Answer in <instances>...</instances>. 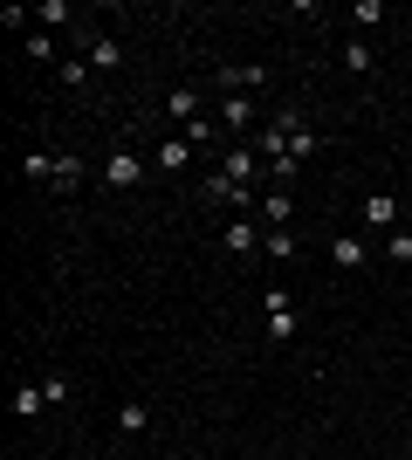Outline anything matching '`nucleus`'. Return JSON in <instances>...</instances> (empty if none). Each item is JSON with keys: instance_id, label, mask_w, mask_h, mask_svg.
<instances>
[{"instance_id": "obj_25", "label": "nucleus", "mask_w": 412, "mask_h": 460, "mask_svg": "<svg viewBox=\"0 0 412 460\" xmlns=\"http://www.w3.org/2000/svg\"><path fill=\"white\" fill-rule=\"evenodd\" d=\"M186 137H193V145H214L220 124H214V117H199V124H186Z\"/></svg>"}, {"instance_id": "obj_7", "label": "nucleus", "mask_w": 412, "mask_h": 460, "mask_svg": "<svg viewBox=\"0 0 412 460\" xmlns=\"http://www.w3.org/2000/svg\"><path fill=\"white\" fill-rule=\"evenodd\" d=\"M220 131H255V96H227L220 90Z\"/></svg>"}, {"instance_id": "obj_26", "label": "nucleus", "mask_w": 412, "mask_h": 460, "mask_svg": "<svg viewBox=\"0 0 412 460\" xmlns=\"http://www.w3.org/2000/svg\"><path fill=\"white\" fill-rule=\"evenodd\" d=\"M83 460H97V454H83Z\"/></svg>"}, {"instance_id": "obj_19", "label": "nucleus", "mask_w": 412, "mask_h": 460, "mask_svg": "<svg viewBox=\"0 0 412 460\" xmlns=\"http://www.w3.org/2000/svg\"><path fill=\"white\" fill-rule=\"evenodd\" d=\"M21 172H28V179H56V158H48V152H28V158H21Z\"/></svg>"}, {"instance_id": "obj_13", "label": "nucleus", "mask_w": 412, "mask_h": 460, "mask_svg": "<svg viewBox=\"0 0 412 460\" xmlns=\"http://www.w3.org/2000/svg\"><path fill=\"white\" fill-rule=\"evenodd\" d=\"M48 412V392L41 385H14V420H41Z\"/></svg>"}, {"instance_id": "obj_14", "label": "nucleus", "mask_w": 412, "mask_h": 460, "mask_svg": "<svg viewBox=\"0 0 412 460\" xmlns=\"http://www.w3.org/2000/svg\"><path fill=\"white\" fill-rule=\"evenodd\" d=\"M158 165H165V172H186V165H193V137H165V145H158Z\"/></svg>"}, {"instance_id": "obj_4", "label": "nucleus", "mask_w": 412, "mask_h": 460, "mask_svg": "<svg viewBox=\"0 0 412 460\" xmlns=\"http://www.w3.org/2000/svg\"><path fill=\"white\" fill-rule=\"evenodd\" d=\"M261 303H268V337H275V344H289V337H295V309H289V296H282V288H261Z\"/></svg>"}, {"instance_id": "obj_1", "label": "nucleus", "mask_w": 412, "mask_h": 460, "mask_svg": "<svg viewBox=\"0 0 412 460\" xmlns=\"http://www.w3.org/2000/svg\"><path fill=\"white\" fill-rule=\"evenodd\" d=\"M76 41H83V62H90L97 76H118V69H124V49H118L110 35H97V28H76Z\"/></svg>"}, {"instance_id": "obj_20", "label": "nucleus", "mask_w": 412, "mask_h": 460, "mask_svg": "<svg viewBox=\"0 0 412 460\" xmlns=\"http://www.w3.org/2000/svg\"><path fill=\"white\" fill-rule=\"evenodd\" d=\"M28 56H35V62H56V35H48V28H35V35H28Z\"/></svg>"}, {"instance_id": "obj_22", "label": "nucleus", "mask_w": 412, "mask_h": 460, "mask_svg": "<svg viewBox=\"0 0 412 460\" xmlns=\"http://www.w3.org/2000/svg\"><path fill=\"white\" fill-rule=\"evenodd\" d=\"M90 76H97V69H90V62H76V56L62 62V83H69V90H83V83H90Z\"/></svg>"}, {"instance_id": "obj_6", "label": "nucleus", "mask_w": 412, "mask_h": 460, "mask_svg": "<svg viewBox=\"0 0 412 460\" xmlns=\"http://www.w3.org/2000/svg\"><path fill=\"white\" fill-rule=\"evenodd\" d=\"M261 83H268V69H261V62H241V69H220V90H227V96H255Z\"/></svg>"}, {"instance_id": "obj_10", "label": "nucleus", "mask_w": 412, "mask_h": 460, "mask_svg": "<svg viewBox=\"0 0 412 460\" xmlns=\"http://www.w3.org/2000/svg\"><path fill=\"white\" fill-rule=\"evenodd\" d=\"M261 220H268V227H289V220H295V192L289 186L261 192Z\"/></svg>"}, {"instance_id": "obj_11", "label": "nucleus", "mask_w": 412, "mask_h": 460, "mask_svg": "<svg viewBox=\"0 0 412 460\" xmlns=\"http://www.w3.org/2000/svg\"><path fill=\"white\" fill-rule=\"evenodd\" d=\"M137 179H145V165H137L131 152H110V158H103V186H137Z\"/></svg>"}, {"instance_id": "obj_24", "label": "nucleus", "mask_w": 412, "mask_h": 460, "mask_svg": "<svg viewBox=\"0 0 412 460\" xmlns=\"http://www.w3.org/2000/svg\"><path fill=\"white\" fill-rule=\"evenodd\" d=\"M41 392H48V405H69V378H62V371H48V378H41Z\"/></svg>"}, {"instance_id": "obj_9", "label": "nucleus", "mask_w": 412, "mask_h": 460, "mask_svg": "<svg viewBox=\"0 0 412 460\" xmlns=\"http://www.w3.org/2000/svg\"><path fill=\"white\" fill-rule=\"evenodd\" d=\"M364 227L372 234H399V199L392 192H372V199H364Z\"/></svg>"}, {"instance_id": "obj_2", "label": "nucleus", "mask_w": 412, "mask_h": 460, "mask_svg": "<svg viewBox=\"0 0 412 460\" xmlns=\"http://www.w3.org/2000/svg\"><path fill=\"white\" fill-rule=\"evenodd\" d=\"M261 241H268V227H255V220H241V213L227 220V234H220V248L234 254V261H241V254H255Z\"/></svg>"}, {"instance_id": "obj_21", "label": "nucleus", "mask_w": 412, "mask_h": 460, "mask_svg": "<svg viewBox=\"0 0 412 460\" xmlns=\"http://www.w3.org/2000/svg\"><path fill=\"white\" fill-rule=\"evenodd\" d=\"M344 69H351V76H364V69H372V49H364V41H351V49H344Z\"/></svg>"}, {"instance_id": "obj_5", "label": "nucleus", "mask_w": 412, "mask_h": 460, "mask_svg": "<svg viewBox=\"0 0 412 460\" xmlns=\"http://www.w3.org/2000/svg\"><path fill=\"white\" fill-rule=\"evenodd\" d=\"M220 172L234 179V186H255V179L268 172V165H261V152H248V145H234V152L220 158Z\"/></svg>"}, {"instance_id": "obj_15", "label": "nucleus", "mask_w": 412, "mask_h": 460, "mask_svg": "<svg viewBox=\"0 0 412 460\" xmlns=\"http://www.w3.org/2000/svg\"><path fill=\"white\" fill-rule=\"evenodd\" d=\"M83 186V158L69 152V158H56V179H48V192H76Z\"/></svg>"}, {"instance_id": "obj_16", "label": "nucleus", "mask_w": 412, "mask_h": 460, "mask_svg": "<svg viewBox=\"0 0 412 460\" xmlns=\"http://www.w3.org/2000/svg\"><path fill=\"white\" fill-rule=\"evenodd\" d=\"M165 111H172L179 124H199V96L193 90H172V96H165Z\"/></svg>"}, {"instance_id": "obj_17", "label": "nucleus", "mask_w": 412, "mask_h": 460, "mask_svg": "<svg viewBox=\"0 0 412 460\" xmlns=\"http://www.w3.org/2000/svg\"><path fill=\"white\" fill-rule=\"evenodd\" d=\"M261 248H268L275 261H295V248H302V241H295L289 227H268V241H261Z\"/></svg>"}, {"instance_id": "obj_23", "label": "nucleus", "mask_w": 412, "mask_h": 460, "mask_svg": "<svg viewBox=\"0 0 412 460\" xmlns=\"http://www.w3.org/2000/svg\"><path fill=\"white\" fill-rule=\"evenodd\" d=\"M118 426H124V433H145V426H152V412H145V405H124Z\"/></svg>"}, {"instance_id": "obj_18", "label": "nucleus", "mask_w": 412, "mask_h": 460, "mask_svg": "<svg viewBox=\"0 0 412 460\" xmlns=\"http://www.w3.org/2000/svg\"><path fill=\"white\" fill-rule=\"evenodd\" d=\"M385 261H392V269H406V261H412V234H406V227L385 234Z\"/></svg>"}, {"instance_id": "obj_8", "label": "nucleus", "mask_w": 412, "mask_h": 460, "mask_svg": "<svg viewBox=\"0 0 412 460\" xmlns=\"http://www.w3.org/2000/svg\"><path fill=\"white\" fill-rule=\"evenodd\" d=\"M199 192H206V199H214V207H248V199H255V186H234V179H227V172H214V179H206V186H199Z\"/></svg>"}, {"instance_id": "obj_3", "label": "nucleus", "mask_w": 412, "mask_h": 460, "mask_svg": "<svg viewBox=\"0 0 412 460\" xmlns=\"http://www.w3.org/2000/svg\"><path fill=\"white\" fill-rule=\"evenodd\" d=\"M275 131H282V145H289V158H295V165H302V158L316 152V131H310V117H289V111H282V124H275Z\"/></svg>"}, {"instance_id": "obj_12", "label": "nucleus", "mask_w": 412, "mask_h": 460, "mask_svg": "<svg viewBox=\"0 0 412 460\" xmlns=\"http://www.w3.org/2000/svg\"><path fill=\"white\" fill-rule=\"evenodd\" d=\"M330 261H337V269H344V275H357V269H364V261H372V248L344 234V241H330Z\"/></svg>"}]
</instances>
